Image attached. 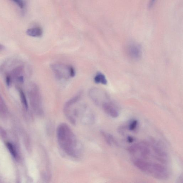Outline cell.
Masks as SVG:
<instances>
[{
  "label": "cell",
  "instance_id": "cell-1",
  "mask_svg": "<svg viewBox=\"0 0 183 183\" xmlns=\"http://www.w3.org/2000/svg\"><path fill=\"white\" fill-rule=\"evenodd\" d=\"M82 92H80L65 104L64 112L68 120L73 124L77 123L78 120L85 124L93 123L94 115L86 104L80 102Z\"/></svg>",
  "mask_w": 183,
  "mask_h": 183
},
{
  "label": "cell",
  "instance_id": "cell-2",
  "mask_svg": "<svg viewBox=\"0 0 183 183\" xmlns=\"http://www.w3.org/2000/svg\"><path fill=\"white\" fill-rule=\"evenodd\" d=\"M57 135L58 143L61 148L70 157H77L80 155V147L74 132L65 123L58 127Z\"/></svg>",
  "mask_w": 183,
  "mask_h": 183
},
{
  "label": "cell",
  "instance_id": "cell-3",
  "mask_svg": "<svg viewBox=\"0 0 183 183\" xmlns=\"http://www.w3.org/2000/svg\"><path fill=\"white\" fill-rule=\"evenodd\" d=\"M132 162L138 169L156 179L164 180L169 177V173L167 168L159 163L146 161L137 158H133Z\"/></svg>",
  "mask_w": 183,
  "mask_h": 183
},
{
  "label": "cell",
  "instance_id": "cell-4",
  "mask_svg": "<svg viewBox=\"0 0 183 183\" xmlns=\"http://www.w3.org/2000/svg\"><path fill=\"white\" fill-rule=\"evenodd\" d=\"M51 68L56 77L59 80H67L75 75L74 68L69 65L56 63L51 65Z\"/></svg>",
  "mask_w": 183,
  "mask_h": 183
},
{
  "label": "cell",
  "instance_id": "cell-5",
  "mask_svg": "<svg viewBox=\"0 0 183 183\" xmlns=\"http://www.w3.org/2000/svg\"><path fill=\"white\" fill-rule=\"evenodd\" d=\"M28 96L31 106L39 113L42 112V102L40 89L37 85L34 83L29 84L28 92Z\"/></svg>",
  "mask_w": 183,
  "mask_h": 183
},
{
  "label": "cell",
  "instance_id": "cell-6",
  "mask_svg": "<svg viewBox=\"0 0 183 183\" xmlns=\"http://www.w3.org/2000/svg\"><path fill=\"white\" fill-rule=\"evenodd\" d=\"M129 152L133 154L137 153L140 156L141 159H147L150 157L151 151L147 143H138L132 145L128 149Z\"/></svg>",
  "mask_w": 183,
  "mask_h": 183
},
{
  "label": "cell",
  "instance_id": "cell-7",
  "mask_svg": "<svg viewBox=\"0 0 183 183\" xmlns=\"http://www.w3.org/2000/svg\"><path fill=\"white\" fill-rule=\"evenodd\" d=\"M99 105H101L104 111L112 118H115L118 117L119 112L118 107L113 102L109 100L108 96L101 102Z\"/></svg>",
  "mask_w": 183,
  "mask_h": 183
},
{
  "label": "cell",
  "instance_id": "cell-8",
  "mask_svg": "<svg viewBox=\"0 0 183 183\" xmlns=\"http://www.w3.org/2000/svg\"><path fill=\"white\" fill-rule=\"evenodd\" d=\"M127 50L129 57L132 59H138L142 55V50L138 45L132 44L128 46Z\"/></svg>",
  "mask_w": 183,
  "mask_h": 183
},
{
  "label": "cell",
  "instance_id": "cell-9",
  "mask_svg": "<svg viewBox=\"0 0 183 183\" xmlns=\"http://www.w3.org/2000/svg\"><path fill=\"white\" fill-rule=\"evenodd\" d=\"M26 34L31 37H40L42 35L43 31L40 27H36L28 29L26 31Z\"/></svg>",
  "mask_w": 183,
  "mask_h": 183
},
{
  "label": "cell",
  "instance_id": "cell-10",
  "mask_svg": "<svg viewBox=\"0 0 183 183\" xmlns=\"http://www.w3.org/2000/svg\"><path fill=\"white\" fill-rule=\"evenodd\" d=\"M94 81L97 84H101L106 85L107 80L105 75L101 73H98L95 75L94 79Z\"/></svg>",
  "mask_w": 183,
  "mask_h": 183
},
{
  "label": "cell",
  "instance_id": "cell-11",
  "mask_svg": "<svg viewBox=\"0 0 183 183\" xmlns=\"http://www.w3.org/2000/svg\"><path fill=\"white\" fill-rule=\"evenodd\" d=\"M101 134L104 137V140H105L106 142L108 144V145L111 146L112 143L115 144L116 145L117 144L116 141L113 136L110 135V134L107 133L104 131L102 132Z\"/></svg>",
  "mask_w": 183,
  "mask_h": 183
},
{
  "label": "cell",
  "instance_id": "cell-12",
  "mask_svg": "<svg viewBox=\"0 0 183 183\" xmlns=\"http://www.w3.org/2000/svg\"><path fill=\"white\" fill-rule=\"evenodd\" d=\"M23 69L24 67L22 65H19L14 68L11 72L12 77L16 79L18 76H20L23 71Z\"/></svg>",
  "mask_w": 183,
  "mask_h": 183
},
{
  "label": "cell",
  "instance_id": "cell-13",
  "mask_svg": "<svg viewBox=\"0 0 183 183\" xmlns=\"http://www.w3.org/2000/svg\"><path fill=\"white\" fill-rule=\"evenodd\" d=\"M18 90L22 104L24 108L26 110H27L28 105L26 94L23 90L21 89H19Z\"/></svg>",
  "mask_w": 183,
  "mask_h": 183
},
{
  "label": "cell",
  "instance_id": "cell-14",
  "mask_svg": "<svg viewBox=\"0 0 183 183\" xmlns=\"http://www.w3.org/2000/svg\"><path fill=\"white\" fill-rule=\"evenodd\" d=\"M6 145L7 148H8L10 152L11 153L12 156H13L14 158H16L17 157V153L13 145H12V144L10 142H7L6 143Z\"/></svg>",
  "mask_w": 183,
  "mask_h": 183
},
{
  "label": "cell",
  "instance_id": "cell-15",
  "mask_svg": "<svg viewBox=\"0 0 183 183\" xmlns=\"http://www.w3.org/2000/svg\"><path fill=\"white\" fill-rule=\"evenodd\" d=\"M138 124V121L137 120H133L131 121L129 124L128 129L131 131H133L135 130L137 127Z\"/></svg>",
  "mask_w": 183,
  "mask_h": 183
},
{
  "label": "cell",
  "instance_id": "cell-16",
  "mask_svg": "<svg viewBox=\"0 0 183 183\" xmlns=\"http://www.w3.org/2000/svg\"><path fill=\"white\" fill-rule=\"evenodd\" d=\"M12 81V77L11 74H7L6 77V82L7 86L10 87L11 86Z\"/></svg>",
  "mask_w": 183,
  "mask_h": 183
},
{
  "label": "cell",
  "instance_id": "cell-17",
  "mask_svg": "<svg viewBox=\"0 0 183 183\" xmlns=\"http://www.w3.org/2000/svg\"><path fill=\"white\" fill-rule=\"evenodd\" d=\"M17 5L19 8L23 9L24 7V3L23 0H13Z\"/></svg>",
  "mask_w": 183,
  "mask_h": 183
},
{
  "label": "cell",
  "instance_id": "cell-18",
  "mask_svg": "<svg viewBox=\"0 0 183 183\" xmlns=\"http://www.w3.org/2000/svg\"><path fill=\"white\" fill-rule=\"evenodd\" d=\"M19 84H23L24 82V77L22 75H20L16 79Z\"/></svg>",
  "mask_w": 183,
  "mask_h": 183
},
{
  "label": "cell",
  "instance_id": "cell-19",
  "mask_svg": "<svg viewBox=\"0 0 183 183\" xmlns=\"http://www.w3.org/2000/svg\"><path fill=\"white\" fill-rule=\"evenodd\" d=\"M127 140L128 142L131 143L133 142L134 139L132 137L129 136L128 137Z\"/></svg>",
  "mask_w": 183,
  "mask_h": 183
},
{
  "label": "cell",
  "instance_id": "cell-20",
  "mask_svg": "<svg viewBox=\"0 0 183 183\" xmlns=\"http://www.w3.org/2000/svg\"><path fill=\"white\" fill-rule=\"evenodd\" d=\"M156 0H151L149 4L148 7L149 8H151L153 6L154 3Z\"/></svg>",
  "mask_w": 183,
  "mask_h": 183
},
{
  "label": "cell",
  "instance_id": "cell-21",
  "mask_svg": "<svg viewBox=\"0 0 183 183\" xmlns=\"http://www.w3.org/2000/svg\"><path fill=\"white\" fill-rule=\"evenodd\" d=\"M0 134L3 137L6 135L5 131H4L3 129L1 128H0Z\"/></svg>",
  "mask_w": 183,
  "mask_h": 183
},
{
  "label": "cell",
  "instance_id": "cell-22",
  "mask_svg": "<svg viewBox=\"0 0 183 183\" xmlns=\"http://www.w3.org/2000/svg\"><path fill=\"white\" fill-rule=\"evenodd\" d=\"M5 48V47L4 45L0 44V52L4 50Z\"/></svg>",
  "mask_w": 183,
  "mask_h": 183
},
{
  "label": "cell",
  "instance_id": "cell-23",
  "mask_svg": "<svg viewBox=\"0 0 183 183\" xmlns=\"http://www.w3.org/2000/svg\"><path fill=\"white\" fill-rule=\"evenodd\" d=\"M3 100V99H2V98L1 97V94H0V101Z\"/></svg>",
  "mask_w": 183,
  "mask_h": 183
}]
</instances>
